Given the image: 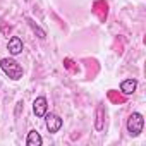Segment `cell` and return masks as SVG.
<instances>
[{
	"label": "cell",
	"instance_id": "obj_1",
	"mask_svg": "<svg viewBox=\"0 0 146 146\" xmlns=\"http://www.w3.org/2000/svg\"><path fill=\"white\" fill-rule=\"evenodd\" d=\"M0 69H2L4 74H5L9 79H12V81H19V79L24 76L23 65H21L16 58H12V57H4V58H0Z\"/></svg>",
	"mask_w": 146,
	"mask_h": 146
},
{
	"label": "cell",
	"instance_id": "obj_2",
	"mask_svg": "<svg viewBox=\"0 0 146 146\" xmlns=\"http://www.w3.org/2000/svg\"><path fill=\"white\" fill-rule=\"evenodd\" d=\"M127 132L132 136V137H137L141 132H143V127H144V117L143 113L139 112H132L127 119Z\"/></svg>",
	"mask_w": 146,
	"mask_h": 146
},
{
	"label": "cell",
	"instance_id": "obj_3",
	"mask_svg": "<svg viewBox=\"0 0 146 146\" xmlns=\"http://www.w3.org/2000/svg\"><path fill=\"white\" fill-rule=\"evenodd\" d=\"M45 125H46V131L50 132V134H57L60 129H62V125H64V120L57 115V113H52V112H46L45 113Z\"/></svg>",
	"mask_w": 146,
	"mask_h": 146
},
{
	"label": "cell",
	"instance_id": "obj_4",
	"mask_svg": "<svg viewBox=\"0 0 146 146\" xmlns=\"http://www.w3.org/2000/svg\"><path fill=\"white\" fill-rule=\"evenodd\" d=\"M46 112H48V100H46V96L35 98V102H33V113L38 119H43Z\"/></svg>",
	"mask_w": 146,
	"mask_h": 146
},
{
	"label": "cell",
	"instance_id": "obj_5",
	"mask_svg": "<svg viewBox=\"0 0 146 146\" xmlns=\"http://www.w3.org/2000/svg\"><path fill=\"white\" fill-rule=\"evenodd\" d=\"M7 50H9V55H12V57L21 55L23 50H24V43H23V40H21L19 36H12V38L9 40V43H7Z\"/></svg>",
	"mask_w": 146,
	"mask_h": 146
},
{
	"label": "cell",
	"instance_id": "obj_6",
	"mask_svg": "<svg viewBox=\"0 0 146 146\" xmlns=\"http://www.w3.org/2000/svg\"><path fill=\"white\" fill-rule=\"evenodd\" d=\"M136 90H137V81H136V79H132V78L124 79V81L120 83V91H122L125 96L134 95V91H136Z\"/></svg>",
	"mask_w": 146,
	"mask_h": 146
},
{
	"label": "cell",
	"instance_id": "obj_7",
	"mask_svg": "<svg viewBox=\"0 0 146 146\" xmlns=\"http://www.w3.org/2000/svg\"><path fill=\"white\" fill-rule=\"evenodd\" d=\"M43 144V137L38 131H29L26 136V146H41Z\"/></svg>",
	"mask_w": 146,
	"mask_h": 146
},
{
	"label": "cell",
	"instance_id": "obj_8",
	"mask_svg": "<svg viewBox=\"0 0 146 146\" xmlns=\"http://www.w3.org/2000/svg\"><path fill=\"white\" fill-rule=\"evenodd\" d=\"M103 127H105V110H103V107L100 105V107L96 108V120H95V129L100 132V131H103Z\"/></svg>",
	"mask_w": 146,
	"mask_h": 146
},
{
	"label": "cell",
	"instance_id": "obj_9",
	"mask_svg": "<svg viewBox=\"0 0 146 146\" xmlns=\"http://www.w3.org/2000/svg\"><path fill=\"white\" fill-rule=\"evenodd\" d=\"M26 21H28L29 28H31V29L36 33V36H38L40 40H45V38H46V31H45V29H41V28H40V26H38V24H36V23H35L31 17H26Z\"/></svg>",
	"mask_w": 146,
	"mask_h": 146
}]
</instances>
